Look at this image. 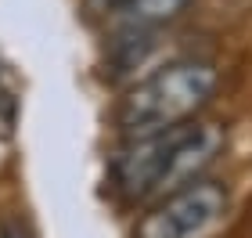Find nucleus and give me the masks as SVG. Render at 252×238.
<instances>
[{
    "label": "nucleus",
    "mask_w": 252,
    "mask_h": 238,
    "mask_svg": "<svg viewBox=\"0 0 252 238\" xmlns=\"http://www.w3.org/2000/svg\"><path fill=\"white\" fill-rule=\"evenodd\" d=\"M0 238H36L22 220H4L0 224Z\"/></svg>",
    "instance_id": "obj_4"
},
{
    "label": "nucleus",
    "mask_w": 252,
    "mask_h": 238,
    "mask_svg": "<svg viewBox=\"0 0 252 238\" xmlns=\"http://www.w3.org/2000/svg\"><path fill=\"white\" fill-rule=\"evenodd\" d=\"M220 76L209 62L188 58L141 79L119 105V130L126 137H144L155 130H169L177 123L194 119L213 101Z\"/></svg>",
    "instance_id": "obj_1"
},
{
    "label": "nucleus",
    "mask_w": 252,
    "mask_h": 238,
    "mask_svg": "<svg viewBox=\"0 0 252 238\" xmlns=\"http://www.w3.org/2000/svg\"><path fill=\"white\" fill-rule=\"evenodd\" d=\"M191 0H116V22L123 33H155L158 26L180 18Z\"/></svg>",
    "instance_id": "obj_3"
},
{
    "label": "nucleus",
    "mask_w": 252,
    "mask_h": 238,
    "mask_svg": "<svg viewBox=\"0 0 252 238\" xmlns=\"http://www.w3.org/2000/svg\"><path fill=\"white\" fill-rule=\"evenodd\" d=\"M227 217V188L216 180H188L137 220L133 238H205Z\"/></svg>",
    "instance_id": "obj_2"
},
{
    "label": "nucleus",
    "mask_w": 252,
    "mask_h": 238,
    "mask_svg": "<svg viewBox=\"0 0 252 238\" xmlns=\"http://www.w3.org/2000/svg\"><path fill=\"white\" fill-rule=\"evenodd\" d=\"M108 4H116V0H108Z\"/></svg>",
    "instance_id": "obj_5"
}]
</instances>
